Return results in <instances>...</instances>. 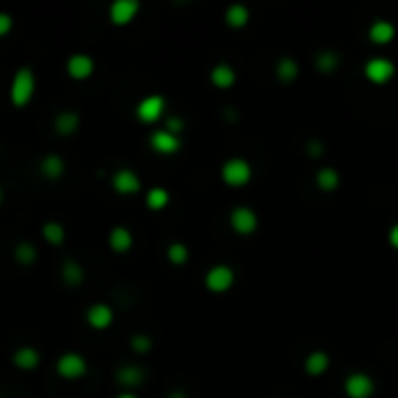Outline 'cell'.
Listing matches in <instances>:
<instances>
[{
	"label": "cell",
	"mask_w": 398,
	"mask_h": 398,
	"mask_svg": "<svg viewBox=\"0 0 398 398\" xmlns=\"http://www.w3.org/2000/svg\"><path fill=\"white\" fill-rule=\"evenodd\" d=\"M394 35H396V26L391 22H384V19L375 22L368 31V38L373 40L375 44H389L391 40H394Z\"/></svg>",
	"instance_id": "obj_22"
},
{
	"label": "cell",
	"mask_w": 398,
	"mask_h": 398,
	"mask_svg": "<svg viewBox=\"0 0 398 398\" xmlns=\"http://www.w3.org/2000/svg\"><path fill=\"white\" fill-rule=\"evenodd\" d=\"M40 361H42V354L31 347V345H22V347H17L15 351H12V363L19 368V370H35L40 366Z\"/></svg>",
	"instance_id": "obj_16"
},
{
	"label": "cell",
	"mask_w": 398,
	"mask_h": 398,
	"mask_svg": "<svg viewBox=\"0 0 398 398\" xmlns=\"http://www.w3.org/2000/svg\"><path fill=\"white\" fill-rule=\"evenodd\" d=\"M149 144H151V149H154L156 154L170 156V154H177V151H180L182 140H180V135H172V133L161 128V131H154L149 135Z\"/></svg>",
	"instance_id": "obj_9"
},
{
	"label": "cell",
	"mask_w": 398,
	"mask_h": 398,
	"mask_svg": "<svg viewBox=\"0 0 398 398\" xmlns=\"http://www.w3.org/2000/svg\"><path fill=\"white\" fill-rule=\"evenodd\" d=\"M338 63H340V56L335 54V51H320V54L315 56V65L317 70L324 72V75H329V72H333L338 68Z\"/></svg>",
	"instance_id": "obj_29"
},
{
	"label": "cell",
	"mask_w": 398,
	"mask_h": 398,
	"mask_svg": "<svg viewBox=\"0 0 398 398\" xmlns=\"http://www.w3.org/2000/svg\"><path fill=\"white\" fill-rule=\"evenodd\" d=\"M82 126V117L75 110H61L54 117V133L58 138H72Z\"/></svg>",
	"instance_id": "obj_12"
},
{
	"label": "cell",
	"mask_w": 398,
	"mask_h": 398,
	"mask_svg": "<svg viewBox=\"0 0 398 398\" xmlns=\"http://www.w3.org/2000/svg\"><path fill=\"white\" fill-rule=\"evenodd\" d=\"M394 63L389 58H370L366 63V77L375 84H387L391 77H394Z\"/></svg>",
	"instance_id": "obj_14"
},
{
	"label": "cell",
	"mask_w": 398,
	"mask_h": 398,
	"mask_svg": "<svg viewBox=\"0 0 398 398\" xmlns=\"http://www.w3.org/2000/svg\"><path fill=\"white\" fill-rule=\"evenodd\" d=\"M168 203H170V194L165 191L163 187H151L147 191V196H144V205H147L149 210H165L168 208Z\"/></svg>",
	"instance_id": "obj_25"
},
{
	"label": "cell",
	"mask_w": 398,
	"mask_h": 398,
	"mask_svg": "<svg viewBox=\"0 0 398 398\" xmlns=\"http://www.w3.org/2000/svg\"><path fill=\"white\" fill-rule=\"evenodd\" d=\"M112 189H115L119 196H133L142 189V182L135 170L119 168L115 175H112Z\"/></svg>",
	"instance_id": "obj_7"
},
{
	"label": "cell",
	"mask_w": 398,
	"mask_h": 398,
	"mask_svg": "<svg viewBox=\"0 0 398 398\" xmlns=\"http://www.w3.org/2000/svg\"><path fill=\"white\" fill-rule=\"evenodd\" d=\"M165 131L172 133V135H180V133L184 131V122L180 117H168L165 119Z\"/></svg>",
	"instance_id": "obj_33"
},
{
	"label": "cell",
	"mask_w": 398,
	"mask_h": 398,
	"mask_svg": "<svg viewBox=\"0 0 398 398\" xmlns=\"http://www.w3.org/2000/svg\"><path fill=\"white\" fill-rule=\"evenodd\" d=\"M389 242H391V247L398 249V224L396 226H391V231H389Z\"/></svg>",
	"instance_id": "obj_35"
},
{
	"label": "cell",
	"mask_w": 398,
	"mask_h": 398,
	"mask_svg": "<svg viewBox=\"0 0 398 398\" xmlns=\"http://www.w3.org/2000/svg\"><path fill=\"white\" fill-rule=\"evenodd\" d=\"M40 175L44 177V180H49V182H56V180H61V177L65 175V161H63V156H58V154H47L40 161Z\"/></svg>",
	"instance_id": "obj_18"
},
{
	"label": "cell",
	"mask_w": 398,
	"mask_h": 398,
	"mask_svg": "<svg viewBox=\"0 0 398 398\" xmlns=\"http://www.w3.org/2000/svg\"><path fill=\"white\" fill-rule=\"evenodd\" d=\"M151 338L144 335V333H135L131 338V349L135 351V354H147V351L151 349Z\"/></svg>",
	"instance_id": "obj_31"
},
{
	"label": "cell",
	"mask_w": 398,
	"mask_h": 398,
	"mask_svg": "<svg viewBox=\"0 0 398 398\" xmlns=\"http://www.w3.org/2000/svg\"><path fill=\"white\" fill-rule=\"evenodd\" d=\"M115 380H117L119 387L131 391V389L140 387V384L144 382V370L140 366H135V363H124L122 368H117Z\"/></svg>",
	"instance_id": "obj_15"
},
{
	"label": "cell",
	"mask_w": 398,
	"mask_h": 398,
	"mask_svg": "<svg viewBox=\"0 0 398 398\" xmlns=\"http://www.w3.org/2000/svg\"><path fill=\"white\" fill-rule=\"evenodd\" d=\"M231 226H233L235 233H240V235L254 233L256 226H258L256 212L249 210V208H235L233 212H231Z\"/></svg>",
	"instance_id": "obj_13"
},
{
	"label": "cell",
	"mask_w": 398,
	"mask_h": 398,
	"mask_svg": "<svg viewBox=\"0 0 398 398\" xmlns=\"http://www.w3.org/2000/svg\"><path fill=\"white\" fill-rule=\"evenodd\" d=\"M308 154L313 156V158L322 156V154H324V142H320V140H313V142L308 144Z\"/></svg>",
	"instance_id": "obj_34"
},
{
	"label": "cell",
	"mask_w": 398,
	"mask_h": 398,
	"mask_svg": "<svg viewBox=\"0 0 398 398\" xmlns=\"http://www.w3.org/2000/svg\"><path fill=\"white\" fill-rule=\"evenodd\" d=\"M163 112H165V98L161 94H151L138 103L135 117H138V122H142V124H154L163 117Z\"/></svg>",
	"instance_id": "obj_5"
},
{
	"label": "cell",
	"mask_w": 398,
	"mask_h": 398,
	"mask_svg": "<svg viewBox=\"0 0 398 398\" xmlns=\"http://www.w3.org/2000/svg\"><path fill=\"white\" fill-rule=\"evenodd\" d=\"M329 368V354L326 351H313V354L305 359V370H308V375L313 377H320L326 373Z\"/></svg>",
	"instance_id": "obj_24"
},
{
	"label": "cell",
	"mask_w": 398,
	"mask_h": 398,
	"mask_svg": "<svg viewBox=\"0 0 398 398\" xmlns=\"http://www.w3.org/2000/svg\"><path fill=\"white\" fill-rule=\"evenodd\" d=\"M12 28H15V19H12L10 12H0V38L10 35Z\"/></svg>",
	"instance_id": "obj_32"
},
{
	"label": "cell",
	"mask_w": 398,
	"mask_h": 398,
	"mask_svg": "<svg viewBox=\"0 0 398 398\" xmlns=\"http://www.w3.org/2000/svg\"><path fill=\"white\" fill-rule=\"evenodd\" d=\"M35 89H38V79H35V72H33L28 65H22V68L15 70L12 75V82H10V103L15 108H26L33 96H35Z\"/></svg>",
	"instance_id": "obj_1"
},
{
	"label": "cell",
	"mask_w": 398,
	"mask_h": 398,
	"mask_svg": "<svg viewBox=\"0 0 398 398\" xmlns=\"http://www.w3.org/2000/svg\"><path fill=\"white\" fill-rule=\"evenodd\" d=\"M3 198H5V191H3V187H0V205H3Z\"/></svg>",
	"instance_id": "obj_38"
},
{
	"label": "cell",
	"mask_w": 398,
	"mask_h": 398,
	"mask_svg": "<svg viewBox=\"0 0 398 398\" xmlns=\"http://www.w3.org/2000/svg\"><path fill=\"white\" fill-rule=\"evenodd\" d=\"M233 280H235V273L229 268V265H215L205 273V287L215 294H224L226 289L233 287Z\"/></svg>",
	"instance_id": "obj_8"
},
{
	"label": "cell",
	"mask_w": 398,
	"mask_h": 398,
	"mask_svg": "<svg viewBox=\"0 0 398 398\" xmlns=\"http://www.w3.org/2000/svg\"><path fill=\"white\" fill-rule=\"evenodd\" d=\"M275 72H277V79H280V82H294L298 77V63L291 56H282L280 61H277Z\"/></svg>",
	"instance_id": "obj_26"
},
{
	"label": "cell",
	"mask_w": 398,
	"mask_h": 398,
	"mask_svg": "<svg viewBox=\"0 0 398 398\" xmlns=\"http://www.w3.org/2000/svg\"><path fill=\"white\" fill-rule=\"evenodd\" d=\"M42 240L51 244V247H61L65 242V226L56 219H49V222L42 224Z\"/></svg>",
	"instance_id": "obj_21"
},
{
	"label": "cell",
	"mask_w": 398,
	"mask_h": 398,
	"mask_svg": "<svg viewBox=\"0 0 398 398\" xmlns=\"http://www.w3.org/2000/svg\"><path fill=\"white\" fill-rule=\"evenodd\" d=\"M249 22V10L244 5H231L226 10V24L231 28H242Z\"/></svg>",
	"instance_id": "obj_28"
},
{
	"label": "cell",
	"mask_w": 398,
	"mask_h": 398,
	"mask_svg": "<svg viewBox=\"0 0 398 398\" xmlns=\"http://www.w3.org/2000/svg\"><path fill=\"white\" fill-rule=\"evenodd\" d=\"M115 322V310L110 308L108 303H94L89 310H86V324L96 331H105L112 326Z\"/></svg>",
	"instance_id": "obj_10"
},
{
	"label": "cell",
	"mask_w": 398,
	"mask_h": 398,
	"mask_svg": "<svg viewBox=\"0 0 398 398\" xmlns=\"http://www.w3.org/2000/svg\"><path fill=\"white\" fill-rule=\"evenodd\" d=\"M165 254H168V261L172 265H184L189 261V247L184 242H172Z\"/></svg>",
	"instance_id": "obj_30"
},
{
	"label": "cell",
	"mask_w": 398,
	"mask_h": 398,
	"mask_svg": "<svg viewBox=\"0 0 398 398\" xmlns=\"http://www.w3.org/2000/svg\"><path fill=\"white\" fill-rule=\"evenodd\" d=\"M373 391H375V384L366 373H351L347 380H345V394L349 398H370Z\"/></svg>",
	"instance_id": "obj_11"
},
{
	"label": "cell",
	"mask_w": 398,
	"mask_h": 398,
	"mask_svg": "<svg viewBox=\"0 0 398 398\" xmlns=\"http://www.w3.org/2000/svg\"><path fill=\"white\" fill-rule=\"evenodd\" d=\"M108 244L115 254H126L133 247V233L126 226H115L108 235Z\"/></svg>",
	"instance_id": "obj_19"
},
{
	"label": "cell",
	"mask_w": 398,
	"mask_h": 398,
	"mask_svg": "<svg viewBox=\"0 0 398 398\" xmlns=\"http://www.w3.org/2000/svg\"><path fill=\"white\" fill-rule=\"evenodd\" d=\"M317 187L322 191H335L340 187V175H338L335 168H322L317 172Z\"/></svg>",
	"instance_id": "obj_27"
},
{
	"label": "cell",
	"mask_w": 398,
	"mask_h": 398,
	"mask_svg": "<svg viewBox=\"0 0 398 398\" xmlns=\"http://www.w3.org/2000/svg\"><path fill=\"white\" fill-rule=\"evenodd\" d=\"M86 370H89V363H86V359L79 351H63L56 361V373L58 377H63V380H70V382L82 380Z\"/></svg>",
	"instance_id": "obj_2"
},
{
	"label": "cell",
	"mask_w": 398,
	"mask_h": 398,
	"mask_svg": "<svg viewBox=\"0 0 398 398\" xmlns=\"http://www.w3.org/2000/svg\"><path fill=\"white\" fill-rule=\"evenodd\" d=\"M115 398H138V396L133 394V391H122V394H117Z\"/></svg>",
	"instance_id": "obj_37"
},
{
	"label": "cell",
	"mask_w": 398,
	"mask_h": 398,
	"mask_svg": "<svg viewBox=\"0 0 398 398\" xmlns=\"http://www.w3.org/2000/svg\"><path fill=\"white\" fill-rule=\"evenodd\" d=\"M222 180L229 187H244L251 180V165L244 158H229L222 165Z\"/></svg>",
	"instance_id": "obj_4"
},
{
	"label": "cell",
	"mask_w": 398,
	"mask_h": 398,
	"mask_svg": "<svg viewBox=\"0 0 398 398\" xmlns=\"http://www.w3.org/2000/svg\"><path fill=\"white\" fill-rule=\"evenodd\" d=\"M168 398H189V396L184 394L182 389H175V391H170V394H168Z\"/></svg>",
	"instance_id": "obj_36"
},
{
	"label": "cell",
	"mask_w": 398,
	"mask_h": 398,
	"mask_svg": "<svg viewBox=\"0 0 398 398\" xmlns=\"http://www.w3.org/2000/svg\"><path fill=\"white\" fill-rule=\"evenodd\" d=\"M210 79H212V84L219 86V89H229V86L235 84V70L226 63H219L212 68Z\"/></svg>",
	"instance_id": "obj_23"
},
{
	"label": "cell",
	"mask_w": 398,
	"mask_h": 398,
	"mask_svg": "<svg viewBox=\"0 0 398 398\" xmlns=\"http://www.w3.org/2000/svg\"><path fill=\"white\" fill-rule=\"evenodd\" d=\"M138 12H140V3L138 0H115L110 5L108 17L112 26H128L138 17Z\"/></svg>",
	"instance_id": "obj_6"
},
{
	"label": "cell",
	"mask_w": 398,
	"mask_h": 398,
	"mask_svg": "<svg viewBox=\"0 0 398 398\" xmlns=\"http://www.w3.org/2000/svg\"><path fill=\"white\" fill-rule=\"evenodd\" d=\"M12 256H15L17 265L31 268V265H35V261H38V247L31 240H19L15 244V249H12Z\"/></svg>",
	"instance_id": "obj_20"
},
{
	"label": "cell",
	"mask_w": 398,
	"mask_h": 398,
	"mask_svg": "<svg viewBox=\"0 0 398 398\" xmlns=\"http://www.w3.org/2000/svg\"><path fill=\"white\" fill-rule=\"evenodd\" d=\"M65 72H68L72 82H86V79H91V75L96 72L94 56L84 54V51H75V54H70L68 61H65Z\"/></svg>",
	"instance_id": "obj_3"
},
{
	"label": "cell",
	"mask_w": 398,
	"mask_h": 398,
	"mask_svg": "<svg viewBox=\"0 0 398 398\" xmlns=\"http://www.w3.org/2000/svg\"><path fill=\"white\" fill-rule=\"evenodd\" d=\"M61 280H63L65 287H70V289L82 287L84 280H86L84 265L75 261V258H65V261L61 263Z\"/></svg>",
	"instance_id": "obj_17"
}]
</instances>
